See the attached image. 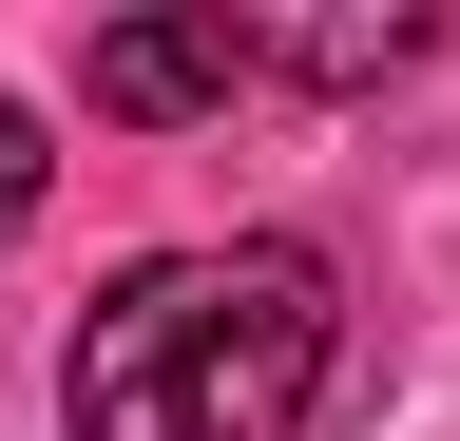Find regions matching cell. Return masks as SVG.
Instances as JSON below:
<instances>
[{"mask_svg": "<svg viewBox=\"0 0 460 441\" xmlns=\"http://www.w3.org/2000/svg\"><path fill=\"white\" fill-rule=\"evenodd\" d=\"M345 365V269L307 231H230V250H154L77 307L58 422L77 441H307Z\"/></svg>", "mask_w": 460, "mask_h": 441, "instance_id": "cell-1", "label": "cell"}, {"mask_svg": "<svg viewBox=\"0 0 460 441\" xmlns=\"http://www.w3.org/2000/svg\"><path fill=\"white\" fill-rule=\"evenodd\" d=\"M230 77H250V20H96L77 39V96L96 116H135V135H172V116H230Z\"/></svg>", "mask_w": 460, "mask_h": 441, "instance_id": "cell-2", "label": "cell"}, {"mask_svg": "<svg viewBox=\"0 0 460 441\" xmlns=\"http://www.w3.org/2000/svg\"><path fill=\"white\" fill-rule=\"evenodd\" d=\"M422 58V20H250V77H307V96H365V77H402Z\"/></svg>", "mask_w": 460, "mask_h": 441, "instance_id": "cell-3", "label": "cell"}, {"mask_svg": "<svg viewBox=\"0 0 460 441\" xmlns=\"http://www.w3.org/2000/svg\"><path fill=\"white\" fill-rule=\"evenodd\" d=\"M39 173H58V154H39V116H20V96H0V231L39 211Z\"/></svg>", "mask_w": 460, "mask_h": 441, "instance_id": "cell-4", "label": "cell"}]
</instances>
